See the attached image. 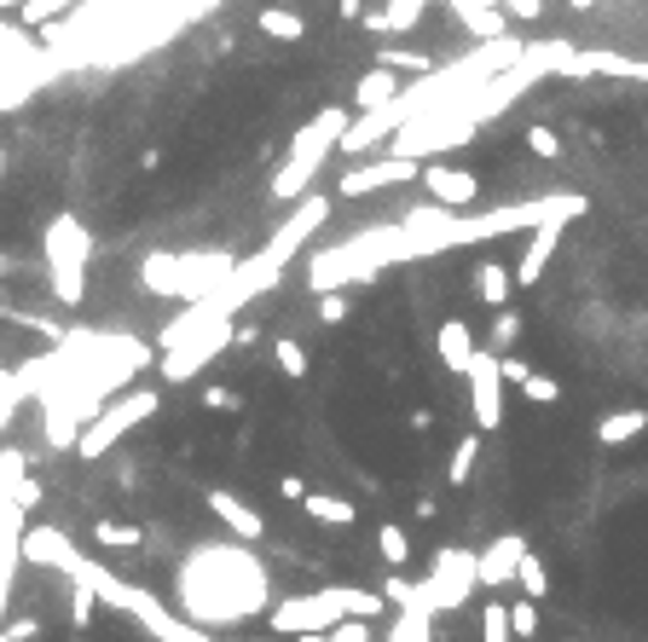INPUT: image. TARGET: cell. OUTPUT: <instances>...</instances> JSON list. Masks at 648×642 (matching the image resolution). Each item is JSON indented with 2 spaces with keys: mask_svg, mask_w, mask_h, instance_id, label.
Instances as JSON below:
<instances>
[{
  "mask_svg": "<svg viewBox=\"0 0 648 642\" xmlns=\"http://www.w3.org/2000/svg\"><path fill=\"white\" fill-rule=\"evenodd\" d=\"M180 608L192 626H238V619L267 614V573L250 556V545H197L180 568Z\"/></svg>",
  "mask_w": 648,
  "mask_h": 642,
  "instance_id": "obj_1",
  "label": "cell"
},
{
  "mask_svg": "<svg viewBox=\"0 0 648 642\" xmlns=\"http://www.w3.org/2000/svg\"><path fill=\"white\" fill-rule=\"evenodd\" d=\"M70 579L76 585H88L99 602H111V608H121V614H134L139 626H146L157 642H220L215 631H202V626H192V619H174L162 602L151 596V591H139V585H128V579H116L105 561H93V556H81L76 568H70Z\"/></svg>",
  "mask_w": 648,
  "mask_h": 642,
  "instance_id": "obj_2",
  "label": "cell"
},
{
  "mask_svg": "<svg viewBox=\"0 0 648 642\" xmlns=\"http://www.w3.org/2000/svg\"><path fill=\"white\" fill-rule=\"evenodd\" d=\"M348 122H354L348 110H324V116H313V122L290 139V156H284L278 174H273V197H278V203H301V197H308V186L319 179L324 156L336 151V139H342Z\"/></svg>",
  "mask_w": 648,
  "mask_h": 642,
  "instance_id": "obj_3",
  "label": "cell"
},
{
  "mask_svg": "<svg viewBox=\"0 0 648 642\" xmlns=\"http://www.w3.org/2000/svg\"><path fill=\"white\" fill-rule=\"evenodd\" d=\"M40 249H47V278H53V295L65 307H81L88 295V260H93V232L81 226L76 214H53L47 232H40Z\"/></svg>",
  "mask_w": 648,
  "mask_h": 642,
  "instance_id": "obj_4",
  "label": "cell"
},
{
  "mask_svg": "<svg viewBox=\"0 0 648 642\" xmlns=\"http://www.w3.org/2000/svg\"><path fill=\"white\" fill-rule=\"evenodd\" d=\"M162 411V388H121L116 399H105L99 406V417L88 429H81V440H76V457L81 464H99V457H111L116 452V440L121 434H134L139 423H151V417Z\"/></svg>",
  "mask_w": 648,
  "mask_h": 642,
  "instance_id": "obj_5",
  "label": "cell"
},
{
  "mask_svg": "<svg viewBox=\"0 0 648 642\" xmlns=\"http://www.w3.org/2000/svg\"><path fill=\"white\" fill-rule=\"evenodd\" d=\"M417 591H423V608H429L435 619L440 614H458L463 602L481 591V556L475 550H452V545L435 550L429 573L417 579Z\"/></svg>",
  "mask_w": 648,
  "mask_h": 642,
  "instance_id": "obj_6",
  "label": "cell"
},
{
  "mask_svg": "<svg viewBox=\"0 0 648 642\" xmlns=\"http://www.w3.org/2000/svg\"><path fill=\"white\" fill-rule=\"evenodd\" d=\"M220 348H232V318H227V325L197 330L192 342H180V348H162V359H157L162 383H192V376H202L220 359Z\"/></svg>",
  "mask_w": 648,
  "mask_h": 642,
  "instance_id": "obj_7",
  "label": "cell"
},
{
  "mask_svg": "<svg viewBox=\"0 0 648 642\" xmlns=\"http://www.w3.org/2000/svg\"><path fill=\"white\" fill-rule=\"evenodd\" d=\"M463 383H470V417H475V429L493 434L504 423V371H498V353L493 348H475Z\"/></svg>",
  "mask_w": 648,
  "mask_h": 642,
  "instance_id": "obj_8",
  "label": "cell"
},
{
  "mask_svg": "<svg viewBox=\"0 0 648 642\" xmlns=\"http://www.w3.org/2000/svg\"><path fill=\"white\" fill-rule=\"evenodd\" d=\"M400 179H423V163L417 156H382V163H371V168H348L342 174V197H371V191H389V186H400Z\"/></svg>",
  "mask_w": 648,
  "mask_h": 642,
  "instance_id": "obj_9",
  "label": "cell"
},
{
  "mask_svg": "<svg viewBox=\"0 0 648 642\" xmlns=\"http://www.w3.org/2000/svg\"><path fill=\"white\" fill-rule=\"evenodd\" d=\"M423 191H429L440 209H470L481 197V179L470 168H452V163H423Z\"/></svg>",
  "mask_w": 648,
  "mask_h": 642,
  "instance_id": "obj_10",
  "label": "cell"
},
{
  "mask_svg": "<svg viewBox=\"0 0 648 642\" xmlns=\"http://www.w3.org/2000/svg\"><path fill=\"white\" fill-rule=\"evenodd\" d=\"M202 504H209L220 527H227L232 538H243V545H261V538H267V521H261L250 504H243L238 492H227V487H209V492H202Z\"/></svg>",
  "mask_w": 648,
  "mask_h": 642,
  "instance_id": "obj_11",
  "label": "cell"
},
{
  "mask_svg": "<svg viewBox=\"0 0 648 642\" xmlns=\"http://www.w3.org/2000/svg\"><path fill=\"white\" fill-rule=\"evenodd\" d=\"M533 550L521 533H504V538H493V545L481 550V591H510V579H516V568H521V556Z\"/></svg>",
  "mask_w": 648,
  "mask_h": 642,
  "instance_id": "obj_12",
  "label": "cell"
},
{
  "mask_svg": "<svg viewBox=\"0 0 648 642\" xmlns=\"http://www.w3.org/2000/svg\"><path fill=\"white\" fill-rule=\"evenodd\" d=\"M562 232H567V220H544V226H533V244H526L521 260H516V290H533L539 278H544L551 255L562 249Z\"/></svg>",
  "mask_w": 648,
  "mask_h": 642,
  "instance_id": "obj_13",
  "label": "cell"
},
{
  "mask_svg": "<svg viewBox=\"0 0 648 642\" xmlns=\"http://www.w3.org/2000/svg\"><path fill=\"white\" fill-rule=\"evenodd\" d=\"M24 561H35V568H58V573H70L81 550L70 545L58 527H24Z\"/></svg>",
  "mask_w": 648,
  "mask_h": 642,
  "instance_id": "obj_14",
  "label": "cell"
},
{
  "mask_svg": "<svg viewBox=\"0 0 648 642\" xmlns=\"http://www.w3.org/2000/svg\"><path fill=\"white\" fill-rule=\"evenodd\" d=\"M475 330L470 325H463V318H440V330H435V353H440V365L445 371H470V359H475Z\"/></svg>",
  "mask_w": 648,
  "mask_h": 642,
  "instance_id": "obj_15",
  "label": "cell"
},
{
  "mask_svg": "<svg viewBox=\"0 0 648 642\" xmlns=\"http://www.w3.org/2000/svg\"><path fill=\"white\" fill-rule=\"evenodd\" d=\"M389 98H400V82H394V70H382V65H371L354 82V110H382Z\"/></svg>",
  "mask_w": 648,
  "mask_h": 642,
  "instance_id": "obj_16",
  "label": "cell"
},
{
  "mask_svg": "<svg viewBox=\"0 0 648 642\" xmlns=\"http://www.w3.org/2000/svg\"><path fill=\"white\" fill-rule=\"evenodd\" d=\"M301 510H308L313 521H324V527H354V521H359V504H354V498H342V492H308V498H301Z\"/></svg>",
  "mask_w": 648,
  "mask_h": 642,
  "instance_id": "obj_17",
  "label": "cell"
},
{
  "mask_svg": "<svg viewBox=\"0 0 648 642\" xmlns=\"http://www.w3.org/2000/svg\"><path fill=\"white\" fill-rule=\"evenodd\" d=\"M637 434H648V411L625 406V411H614V417H602V423H597V446H632Z\"/></svg>",
  "mask_w": 648,
  "mask_h": 642,
  "instance_id": "obj_18",
  "label": "cell"
},
{
  "mask_svg": "<svg viewBox=\"0 0 648 642\" xmlns=\"http://www.w3.org/2000/svg\"><path fill=\"white\" fill-rule=\"evenodd\" d=\"M261 35H267V42H284V47H296L301 35H308V17L301 12H290V7H261Z\"/></svg>",
  "mask_w": 648,
  "mask_h": 642,
  "instance_id": "obj_19",
  "label": "cell"
},
{
  "mask_svg": "<svg viewBox=\"0 0 648 642\" xmlns=\"http://www.w3.org/2000/svg\"><path fill=\"white\" fill-rule=\"evenodd\" d=\"M510 290H516V272L498 267V260H481L475 267V295L486 307H510Z\"/></svg>",
  "mask_w": 648,
  "mask_h": 642,
  "instance_id": "obj_20",
  "label": "cell"
},
{
  "mask_svg": "<svg viewBox=\"0 0 648 642\" xmlns=\"http://www.w3.org/2000/svg\"><path fill=\"white\" fill-rule=\"evenodd\" d=\"M24 406H30V388H24V376H18V365L0 371V434L18 423V411H24Z\"/></svg>",
  "mask_w": 648,
  "mask_h": 642,
  "instance_id": "obj_21",
  "label": "cell"
},
{
  "mask_svg": "<svg viewBox=\"0 0 648 642\" xmlns=\"http://www.w3.org/2000/svg\"><path fill=\"white\" fill-rule=\"evenodd\" d=\"M377 556H382V561H389V568L400 573L405 561H412V533H405L400 521H382V527H377Z\"/></svg>",
  "mask_w": 648,
  "mask_h": 642,
  "instance_id": "obj_22",
  "label": "cell"
},
{
  "mask_svg": "<svg viewBox=\"0 0 648 642\" xmlns=\"http://www.w3.org/2000/svg\"><path fill=\"white\" fill-rule=\"evenodd\" d=\"M389 642H440V637H435V614H423V608H412V614H394Z\"/></svg>",
  "mask_w": 648,
  "mask_h": 642,
  "instance_id": "obj_23",
  "label": "cell"
},
{
  "mask_svg": "<svg viewBox=\"0 0 648 642\" xmlns=\"http://www.w3.org/2000/svg\"><path fill=\"white\" fill-rule=\"evenodd\" d=\"M458 17H463V30H470V35H481V42H498L510 12H504V7H458Z\"/></svg>",
  "mask_w": 648,
  "mask_h": 642,
  "instance_id": "obj_24",
  "label": "cell"
},
{
  "mask_svg": "<svg viewBox=\"0 0 648 642\" xmlns=\"http://www.w3.org/2000/svg\"><path fill=\"white\" fill-rule=\"evenodd\" d=\"M273 365H278V376L301 383V376H308V348H301L296 336H273Z\"/></svg>",
  "mask_w": 648,
  "mask_h": 642,
  "instance_id": "obj_25",
  "label": "cell"
},
{
  "mask_svg": "<svg viewBox=\"0 0 648 642\" xmlns=\"http://www.w3.org/2000/svg\"><path fill=\"white\" fill-rule=\"evenodd\" d=\"M475 457H481V429H475V434H463L458 446H452V464H445V480H452V487H463V480L475 475Z\"/></svg>",
  "mask_w": 648,
  "mask_h": 642,
  "instance_id": "obj_26",
  "label": "cell"
},
{
  "mask_svg": "<svg viewBox=\"0 0 648 642\" xmlns=\"http://www.w3.org/2000/svg\"><path fill=\"white\" fill-rule=\"evenodd\" d=\"M93 538L105 550H139V545H146V533L128 527V521H93Z\"/></svg>",
  "mask_w": 648,
  "mask_h": 642,
  "instance_id": "obj_27",
  "label": "cell"
},
{
  "mask_svg": "<svg viewBox=\"0 0 648 642\" xmlns=\"http://www.w3.org/2000/svg\"><path fill=\"white\" fill-rule=\"evenodd\" d=\"M70 7H76V0H24V7H18V24H24V30L58 24V17H65Z\"/></svg>",
  "mask_w": 648,
  "mask_h": 642,
  "instance_id": "obj_28",
  "label": "cell"
},
{
  "mask_svg": "<svg viewBox=\"0 0 648 642\" xmlns=\"http://www.w3.org/2000/svg\"><path fill=\"white\" fill-rule=\"evenodd\" d=\"M481 642H516L510 637V602H481Z\"/></svg>",
  "mask_w": 648,
  "mask_h": 642,
  "instance_id": "obj_29",
  "label": "cell"
},
{
  "mask_svg": "<svg viewBox=\"0 0 648 642\" xmlns=\"http://www.w3.org/2000/svg\"><path fill=\"white\" fill-rule=\"evenodd\" d=\"M510 637L516 642H533L539 637V602L533 596H510Z\"/></svg>",
  "mask_w": 648,
  "mask_h": 642,
  "instance_id": "obj_30",
  "label": "cell"
},
{
  "mask_svg": "<svg viewBox=\"0 0 648 642\" xmlns=\"http://www.w3.org/2000/svg\"><path fill=\"white\" fill-rule=\"evenodd\" d=\"M377 65L382 70H412V75H429L435 58L429 52H405V47H377Z\"/></svg>",
  "mask_w": 648,
  "mask_h": 642,
  "instance_id": "obj_31",
  "label": "cell"
},
{
  "mask_svg": "<svg viewBox=\"0 0 648 642\" xmlns=\"http://www.w3.org/2000/svg\"><path fill=\"white\" fill-rule=\"evenodd\" d=\"M516 585H521V596H533V602H544V591H551V573H544V561L526 550L521 556V568H516Z\"/></svg>",
  "mask_w": 648,
  "mask_h": 642,
  "instance_id": "obj_32",
  "label": "cell"
},
{
  "mask_svg": "<svg viewBox=\"0 0 648 642\" xmlns=\"http://www.w3.org/2000/svg\"><path fill=\"white\" fill-rule=\"evenodd\" d=\"M521 139H526V151H533V156H544V163H562V151H567V145H562V133H556L551 122H533Z\"/></svg>",
  "mask_w": 648,
  "mask_h": 642,
  "instance_id": "obj_33",
  "label": "cell"
},
{
  "mask_svg": "<svg viewBox=\"0 0 648 642\" xmlns=\"http://www.w3.org/2000/svg\"><path fill=\"white\" fill-rule=\"evenodd\" d=\"M521 342V313L516 307H498V318H493V342H486V348H493V353H510Z\"/></svg>",
  "mask_w": 648,
  "mask_h": 642,
  "instance_id": "obj_34",
  "label": "cell"
},
{
  "mask_svg": "<svg viewBox=\"0 0 648 642\" xmlns=\"http://www.w3.org/2000/svg\"><path fill=\"white\" fill-rule=\"evenodd\" d=\"M521 394L526 399H533V406H556V399H562V383H556V376H526V383H521Z\"/></svg>",
  "mask_w": 648,
  "mask_h": 642,
  "instance_id": "obj_35",
  "label": "cell"
},
{
  "mask_svg": "<svg viewBox=\"0 0 648 642\" xmlns=\"http://www.w3.org/2000/svg\"><path fill=\"white\" fill-rule=\"evenodd\" d=\"M93 608H99V596H93L88 585H76V596H70V626L88 631V626H93Z\"/></svg>",
  "mask_w": 648,
  "mask_h": 642,
  "instance_id": "obj_36",
  "label": "cell"
},
{
  "mask_svg": "<svg viewBox=\"0 0 648 642\" xmlns=\"http://www.w3.org/2000/svg\"><path fill=\"white\" fill-rule=\"evenodd\" d=\"M342 318H348V295H342V290H324V295H319V325H342Z\"/></svg>",
  "mask_w": 648,
  "mask_h": 642,
  "instance_id": "obj_37",
  "label": "cell"
},
{
  "mask_svg": "<svg viewBox=\"0 0 648 642\" xmlns=\"http://www.w3.org/2000/svg\"><path fill=\"white\" fill-rule=\"evenodd\" d=\"M331 642H371V619H342V626L324 631Z\"/></svg>",
  "mask_w": 648,
  "mask_h": 642,
  "instance_id": "obj_38",
  "label": "cell"
},
{
  "mask_svg": "<svg viewBox=\"0 0 648 642\" xmlns=\"http://www.w3.org/2000/svg\"><path fill=\"white\" fill-rule=\"evenodd\" d=\"M202 406L209 411H243V394L238 388H202Z\"/></svg>",
  "mask_w": 648,
  "mask_h": 642,
  "instance_id": "obj_39",
  "label": "cell"
},
{
  "mask_svg": "<svg viewBox=\"0 0 648 642\" xmlns=\"http://www.w3.org/2000/svg\"><path fill=\"white\" fill-rule=\"evenodd\" d=\"M510 17H521V24H533V17H544V0H498Z\"/></svg>",
  "mask_w": 648,
  "mask_h": 642,
  "instance_id": "obj_40",
  "label": "cell"
},
{
  "mask_svg": "<svg viewBox=\"0 0 648 642\" xmlns=\"http://www.w3.org/2000/svg\"><path fill=\"white\" fill-rule=\"evenodd\" d=\"M498 371H504V383H516V388L526 383V376H533V365H521L516 353H498Z\"/></svg>",
  "mask_w": 648,
  "mask_h": 642,
  "instance_id": "obj_41",
  "label": "cell"
},
{
  "mask_svg": "<svg viewBox=\"0 0 648 642\" xmlns=\"http://www.w3.org/2000/svg\"><path fill=\"white\" fill-rule=\"evenodd\" d=\"M278 498H284V504H301V498H308V480H301V475H278Z\"/></svg>",
  "mask_w": 648,
  "mask_h": 642,
  "instance_id": "obj_42",
  "label": "cell"
},
{
  "mask_svg": "<svg viewBox=\"0 0 648 642\" xmlns=\"http://www.w3.org/2000/svg\"><path fill=\"white\" fill-rule=\"evenodd\" d=\"M0 631H7L12 642H35V637H40V619L24 614V619H12V626H0Z\"/></svg>",
  "mask_w": 648,
  "mask_h": 642,
  "instance_id": "obj_43",
  "label": "cell"
},
{
  "mask_svg": "<svg viewBox=\"0 0 648 642\" xmlns=\"http://www.w3.org/2000/svg\"><path fill=\"white\" fill-rule=\"evenodd\" d=\"M18 504H24V510H40V487H35V480L24 475V480H18Z\"/></svg>",
  "mask_w": 648,
  "mask_h": 642,
  "instance_id": "obj_44",
  "label": "cell"
},
{
  "mask_svg": "<svg viewBox=\"0 0 648 642\" xmlns=\"http://www.w3.org/2000/svg\"><path fill=\"white\" fill-rule=\"evenodd\" d=\"M232 342H238V348H250V342H261V330H255V325H238V330H232Z\"/></svg>",
  "mask_w": 648,
  "mask_h": 642,
  "instance_id": "obj_45",
  "label": "cell"
},
{
  "mask_svg": "<svg viewBox=\"0 0 648 642\" xmlns=\"http://www.w3.org/2000/svg\"><path fill=\"white\" fill-rule=\"evenodd\" d=\"M336 12L342 17H364V0H336Z\"/></svg>",
  "mask_w": 648,
  "mask_h": 642,
  "instance_id": "obj_46",
  "label": "cell"
},
{
  "mask_svg": "<svg viewBox=\"0 0 648 642\" xmlns=\"http://www.w3.org/2000/svg\"><path fill=\"white\" fill-rule=\"evenodd\" d=\"M567 7H574V12H591V7H597V0H567Z\"/></svg>",
  "mask_w": 648,
  "mask_h": 642,
  "instance_id": "obj_47",
  "label": "cell"
},
{
  "mask_svg": "<svg viewBox=\"0 0 648 642\" xmlns=\"http://www.w3.org/2000/svg\"><path fill=\"white\" fill-rule=\"evenodd\" d=\"M18 7H24V0H0V12H18Z\"/></svg>",
  "mask_w": 648,
  "mask_h": 642,
  "instance_id": "obj_48",
  "label": "cell"
},
{
  "mask_svg": "<svg viewBox=\"0 0 648 642\" xmlns=\"http://www.w3.org/2000/svg\"><path fill=\"white\" fill-rule=\"evenodd\" d=\"M290 642H331V637H290Z\"/></svg>",
  "mask_w": 648,
  "mask_h": 642,
  "instance_id": "obj_49",
  "label": "cell"
},
{
  "mask_svg": "<svg viewBox=\"0 0 648 642\" xmlns=\"http://www.w3.org/2000/svg\"><path fill=\"white\" fill-rule=\"evenodd\" d=\"M0 174H7V145H0Z\"/></svg>",
  "mask_w": 648,
  "mask_h": 642,
  "instance_id": "obj_50",
  "label": "cell"
},
{
  "mask_svg": "<svg viewBox=\"0 0 648 642\" xmlns=\"http://www.w3.org/2000/svg\"><path fill=\"white\" fill-rule=\"evenodd\" d=\"M0 642H12V637H7V631H0Z\"/></svg>",
  "mask_w": 648,
  "mask_h": 642,
  "instance_id": "obj_51",
  "label": "cell"
},
{
  "mask_svg": "<svg viewBox=\"0 0 648 642\" xmlns=\"http://www.w3.org/2000/svg\"><path fill=\"white\" fill-rule=\"evenodd\" d=\"M0 619H7V614H0Z\"/></svg>",
  "mask_w": 648,
  "mask_h": 642,
  "instance_id": "obj_52",
  "label": "cell"
},
{
  "mask_svg": "<svg viewBox=\"0 0 648 642\" xmlns=\"http://www.w3.org/2000/svg\"><path fill=\"white\" fill-rule=\"evenodd\" d=\"M643 75H648V70H643Z\"/></svg>",
  "mask_w": 648,
  "mask_h": 642,
  "instance_id": "obj_53",
  "label": "cell"
}]
</instances>
